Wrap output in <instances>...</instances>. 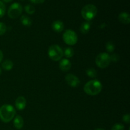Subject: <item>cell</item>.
<instances>
[{
    "label": "cell",
    "instance_id": "1",
    "mask_svg": "<svg viewBox=\"0 0 130 130\" xmlns=\"http://www.w3.org/2000/svg\"><path fill=\"white\" fill-rule=\"evenodd\" d=\"M15 109L10 104H5L0 107V119L4 123H9L15 116Z\"/></svg>",
    "mask_w": 130,
    "mask_h": 130
},
{
    "label": "cell",
    "instance_id": "2",
    "mask_svg": "<svg viewBox=\"0 0 130 130\" xmlns=\"http://www.w3.org/2000/svg\"><path fill=\"white\" fill-rule=\"evenodd\" d=\"M102 89V85L99 80H91L88 81L84 86V91L86 94L95 96L100 93Z\"/></svg>",
    "mask_w": 130,
    "mask_h": 130
},
{
    "label": "cell",
    "instance_id": "3",
    "mask_svg": "<svg viewBox=\"0 0 130 130\" xmlns=\"http://www.w3.org/2000/svg\"><path fill=\"white\" fill-rule=\"evenodd\" d=\"M97 8L93 4H88L85 5L81 10V15L87 21L92 20L96 15Z\"/></svg>",
    "mask_w": 130,
    "mask_h": 130
},
{
    "label": "cell",
    "instance_id": "4",
    "mask_svg": "<svg viewBox=\"0 0 130 130\" xmlns=\"http://www.w3.org/2000/svg\"><path fill=\"white\" fill-rule=\"evenodd\" d=\"M48 54L52 60L59 61L63 56V51L57 44H53L48 48Z\"/></svg>",
    "mask_w": 130,
    "mask_h": 130
},
{
    "label": "cell",
    "instance_id": "5",
    "mask_svg": "<svg viewBox=\"0 0 130 130\" xmlns=\"http://www.w3.org/2000/svg\"><path fill=\"white\" fill-rule=\"evenodd\" d=\"M110 55L107 53H101L98 55L95 59L96 64L101 69L106 68L110 63Z\"/></svg>",
    "mask_w": 130,
    "mask_h": 130
},
{
    "label": "cell",
    "instance_id": "6",
    "mask_svg": "<svg viewBox=\"0 0 130 130\" xmlns=\"http://www.w3.org/2000/svg\"><path fill=\"white\" fill-rule=\"evenodd\" d=\"M77 34L71 29L66 30L63 34V41L68 45H74L77 42Z\"/></svg>",
    "mask_w": 130,
    "mask_h": 130
},
{
    "label": "cell",
    "instance_id": "7",
    "mask_svg": "<svg viewBox=\"0 0 130 130\" xmlns=\"http://www.w3.org/2000/svg\"><path fill=\"white\" fill-rule=\"evenodd\" d=\"M22 10L23 8L20 3H14L9 8L8 15L11 19H16L21 15Z\"/></svg>",
    "mask_w": 130,
    "mask_h": 130
},
{
    "label": "cell",
    "instance_id": "8",
    "mask_svg": "<svg viewBox=\"0 0 130 130\" xmlns=\"http://www.w3.org/2000/svg\"><path fill=\"white\" fill-rule=\"evenodd\" d=\"M66 81L70 86L73 88L77 87L80 84V81L78 77L72 74H68L66 75Z\"/></svg>",
    "mask_w": 130,
    "mask_h": 130
},
{
    "label": "cell",
    "instance_id": "9",
    "mask_svg": "<svg viewBox=\"0 0 130 130\" xmlns=\"http://www.w3.org/2000/svg\"><path fill=\"white\" fill-rule=\"evenodd\" d=\"M27 102L25 98L22 96H20L15 100V106L18 110H22L24 109L26 106Z\"/></svg>",
    "mask_w": 130,
    "mask_h": 130
},
{
    "label": "cell",
    "instance_id": "10",
    "mask_svg": "<svg viewBox=\"0 0 130 130\" xmlns=\"http://www.w3.org/2000/svg\"><path fill=\"white\" fill-rule=\"evenodd\" d=\"M59 67L62 71H63V72H67L71 67V62L68 59H66V58L62 59L60 61Z\"/></svg>",
    "mask_w": 130,
    "mask_h": 130
},
{
    "label": "cell",
    "instance_id": "11",
    "mask_svg": "<svg viewBox=\"0 0 130 130\" xmlns=\"http://www.w3.org/2000/svg\"><path fill=\"white\" fill-rule=\"evenodd\" d=\"M52 29L54 31L57 32H61L63 30L64 28V24L61 20H55L52 24Z\"/></svg>",
    "mask_w": 130,
    "mask_h": 130
},
{
    "label": "cell",
    "instance_id": "12",
    "mask_svg": "<svg viewBox=\"0 0 130 130\" xmlns=\"http://www.w3.org/2000/svg\"><path fill=\"white\" fill-rule=\"evenodd\" d=\"M13 124L17 129H21L24 126V119L20 115H17L14 118Z\"/></svg>",
    "mask_w": 130,
    "mask_h": 130
},
{
    "label": "cell",
    "instance_id": "13",
    "mask_svg": "<svg viewBox=\"0 0 130 130\" xmlns=\"http://www.w3.org/2000/svg\"><path fill=\"white\" fill-rule=\"evenodd\" d=\"M119 20L124 24H128L130 22V17L129 13L126 12H122L118 16Z\"/></svg>",
    "mask_w": 130,
    "mask_h": 130
},
{
    "label": "cell",
    "instance_id": "14",
    "mask_svg": "<svg viewBox=\"0 0 130 130\" xmlns=\"http://www.w3.org/2000/svg\"><path fill=\"white\" fill-rule=\"evenodd\" d=\"M90 27H91L90 23H89L88 22H84L80 27V31L83 34H87L90 31Z\"/></svg>",
    "mask_w": 130,
    "mask_h": 130
},
{
    "label": "cell",
    "instance_id": "15",
    "mask_svg": "<svg viewBox=\"0 0 130 130\" xmlns=\"http://www.w3.org/2000/svg\"><path fill=\"white\" fill-rule=\"evenodd\" d=\"M20 22L24 26L30 27L32 25V20L30 17H29L27 15H22L20 17Z\"/></svg>",
    "mask_w": 130,
    "mask_h": 130
},
{
    "label": "cell",
    "instance_id": "16",
    "mask_svg": "<svg viewBox=\"0 0 130 130\" xmlns=\"http://www.w3.org/2000/svg\"><path fill=\"white\" fill-rule=\"evenodd\" d=\"M1 66L5 71H10L12 69L13 67V63L10 60H6L3 62Z\"/></svg>",
    "mask_w": 130,
    "mask_h": 130
},
{
    "label": "cell",
    "instance_id": "17",
    "mask_svg": "<svg viewBox=\"0 0 130 130\" xmlns=\"http://www.w3.org/2000/svg\"><path fill=\"white\" fill-rule=\"evenodd\" d=\"M86 74L88 76L91 78H95L97 76V72L96 70L93 68H88L86 71Z\"/></svg>",
    "mask_w": 130,
    "mask_h": 130
},
{
    "label": "cell",
    "instance_id": "18",
    "mask_svg": "<svg viewBox=\"0 0 130 130\" xmlns=\"http://www.w3.org/2000/svg\"><path fill=\"white\" fill-rule=\"evenodd\" d=\"M74 50L72 48H70V47H68V48H66V49L64 50V52H63V55L66 57L67 58H71V57H73L74 55Z\"/></svg>",
    "mask_w": 130,
    "mask_h": 130
},
{
    "label": "cell",
    "instance_id": "19",
    "mask_svg": "<svg viewBox=\"0 0 130 130\" xmlns=\"http://www.w3.org/2000/svg\"><path fill=\"white\" fill-rule=\"evenodd\" d=\"M24 9H25V11L29 15H32L33 13H34L35 12V8H34V6L31 5H25V7H24Z\"/></svg>",
    "mask_w": 130,
    "mask_h": 130
},
{
    "label": "cell",
    "instance_id": "20",
    "mask_svg": "<svg viewBox=\"0 0 130 130\" xmlns=\"http://www.w3.org/2000/svg\"><path fill=\"white\" fill-rule=\"evenodd\" d=\"M105 48H106L107 51L108 52L112 53V52L114 50L115 46H114V44L113 43V42L108 41L106 45H105Z\"/></svg>",
    "mask_w": 130,
    "mask_h": 130
},
{
    "label": "cell",
    "instance_id": "21",
    "mask_svg": "<svg viewBox=\"0 0 130 130\" xmlns=\"http://www.w3.org/2000/svg\"><path fill=\"white\" fill-rule=\"evenodd\" d=\"M6 11V6L4 3L0 0V18H2L5 15Z\"/></svg>",
    "mask_w": 130,
    "mask_h": 130
},
{
    "label": "cell",
    "instance_id": "22",
    "mask_svg": "<svg viewBox=\"0 0 130 130\" xmlns=\"http://www.w3.org/2000/svg\"><path fill=\"white\" fill-rule=\"evenodd\" d=\"M111 130H124V126L121 123H117L113 126Z\"/></svg>",
    "mask_w": 130,
    "mask_h": 130
},
{
    "label": "cell",
    "instance_id": "23",
    "mask_svg": "<svg viewBox=\"0 0 130 130\" xmlns=\"http://www.w3.org/2000/svg\"><path fill=\"white\" fill-rule=\"evenodd\" d=\"M6 31V26L4 23L0 22V36L5 34Z\"/></svg>",
    "mask_w": 130,
    "mask_h": 130
},
{
    "label": "cell",
    "instance_id": "24",
    "mask_svg": "<svg viewBox=\"0 0 130 130\" xmlns=\"http://www.w3.org/2000/svg\"><path fill=\"white\" fill-rule=\"evenodd\" d=\"M110 61H112V62H118L119 60V56L118 55L117 53H114V54L112 55L111 56H110Z\"/></svg>",
    "mask_w": 130,
    "mask_h": 130
},
{
    "label": "cell",
    "instance_id": "25",
    "mask_svg": "<svg viewBox=\"0 0 130 130\" xmlns=\"http://www.w3.org/2000/svg\"><path fill=\"white\" fill-rule=\"evenodd\" d=\"M123 120L124 122H125V123L129 124V123H130V115L129 114H125V115L123 116Z\"/></svg>",
    "mask_w": 130,
    "mask_h": 130
},
{
    "label": "cell",
    "instance_id": "26",
    "mask_svg": "<svg viewBox=\"0 0 130 130\" xmlns=\"http://www.w3.org/2000/svg\"><path fill=\"white\" fill-rule=\"evenodd\" d=\"M31 3L34 4H41L45 1V0H29Z\"/></svg>",
    "mask_w": 130,
    "mask_h": 130
},
{
    "label": "cell",
    "instance_id": "27",
    "mask_svg": "<svg viewBox=\"0 0 130 130\" xmlns=\"http://www.w3.org/2000/svg\"><path fill=\"white\" fill-rule=\"evenodd\" d=\"M3 58V52H1V50H0V63H1V61H2Z\"/></svg>",
    "mask_w": 130,
    "mask_h": 130
},
{
    "label": "cell",
    "instance_id": "28",
    "mask_svg": "<svg viewBox=\"0 0 130 130\" xmlns=\"http://www.w3.org/2000/svg\"><path fill=\"white\" fill-rule=\"evenodd\" d=\"M11 1H12V0H1V1H3V2H5V3H10V2H11Z\"/></svg>",
    "mask_w": 130,
    "mask_h": 130
},
{
    "label": "cell",
    "instance_id": "29",
    "mask_svg": "<svg viewBox=\"0 0 130 130\" xmlns=\"http://www.w3.org/2000/svg\"><path fill=\"white\" fill-rule=\"evenodd\" d=\"M95 130H105V129H102V128H98V129H95Z\"/></svg>",
    "mask_w": 130,
    "mask_h": 130
},
{
    "label": "cell",
    "instance_id": "30",
    "mask_svg": "<svg viewBox=\"0 0 130 130\" xmlns=\"http://www.w3.org/2000/svg\"><path fill=\"white\" fill-rule=\"evenodd\" d=\"M1 69H0V75H1Z\"/></svg>",
    "mask_w": 130,
    "mask_h": 130
},
{
    "label": "cell",
    "instance_id": "31",
    "mask_svg": "<svg viewBox=\"0 0 130 130\" xmlns=\"http://www.w3.org/2000/svg\"><path fill=\"white\" fill-rule=\"evenodd\" d=\"M22 1H23V0H22Z\"/></svg>",
    "mask_w": 130,
    "mask_h": 130
}]
</instances>
